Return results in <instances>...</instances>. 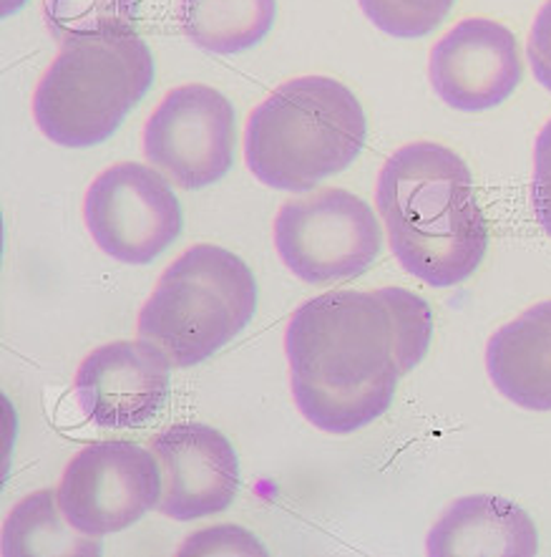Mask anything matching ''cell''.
Instances as JSON below:
<instances>
[{"label": "cell", "mask_w": 551, "mask_h": 557, "mask_svg": "<svg viewBox=\"0 0 551 557\" xmlns=\"http://www.w3.org/2000/svg\"><path fill=\"white\" fill-rule=\"evenodd\" d=\"M273 243L283 265L308 285L355 281L383 250V222L363 197L327 187L279 207Z\"/></svg>", "instance_id": "obj_6"}, {"label": "cell", "mask_w": 551, "mask_h": 557, "mask_svg": "<svg viewBox=\"0 0 551 557\" xmlns=\"http://www.w3.org/2000/svg\"><path fill=\"white\" fill-rule=\"evenodd\" d=\"M531 205L541 230L551 237V119L541 126L537 145H534Z\"/></svg>", "instance_id": "obj_20"}, {"label": "cell", "mask_w": 551, "mask_h": 557, "mask_svg": "<svg viewBox=\"0 0 551 557\" xmlns=\"http://www.w3.org/2000/svg\"><path fill=\"white\" fill-rule=\"evenodd\" d=\"M164 474L159 512L174 522L220 515L235 503L242 469L231 442L202 421H179L149 442Z\"/></svg>", "instance_id": "obj_12"}, {"label": "cell", "mask_w": 551, "mask_h": 557, "mask_svg": "<svg viewBox=\"0 0 551 557\" xmlns=\"http://www.w3.org/2000/svg\"><path fill=\"white\" fill-rule=\"evenodd\" d=\"M141 0H43V23L59 46L76 38L134 34Z\"/></svg>", "instance_id": "obj_17"}, {"label": "cell", "mask_w": 551, "mask_h": 557, "mask_svg": "<svg viewBox=\"0 0 551 557\" xmlns=\"http://www.w3.org/2000/svg\"><path fill=\"white\" fill-rule=\"evenodd\" d=\"M436 97L456 111L497 109L524 82L516 36L491 18H463L438 38L428 55Z\"/></svg>", "instance_id": "obj_10"}, {"label": "cell", "mask_w": 551, "mask_h": 557, "mask_svg": "<svg viewBox=\"0 0 551 557\" xmlns=\"http://www.w3.org/2000/svg\"><path fill=\"white\" fill-rule=\"evenodd\" d=\"M235 107L206 84L166 91L141 132L143 159L187 193L225 180L235 164Z\"/></svg>", "instance_id": "obj_9"}, {"label": "cell", "mask_w": 551, "mask_h": 557, "mask_svg": "<svg viewBox=\"0 0 551 557\" xmlns=\"http://www.w3.org/2000/svg\"><path fill=\"white\" fill-rule=\"evenodd\" d=\"M258 313L250 265L220 245H191L164 270L137 315V336L174 369H191L231 344Z\"/></svg>", "instance_id": "obj_5"}, {"label": "cell", "mask_w": 551, "mask_h": 557, "mask_svg": "<svg viewBox=\"0 0 551 557\" xmlns=\"http://www.w3.org/2000/svg\"><path fill=\"white\" fill-rule=\"evenodd\" d=\"M459 0H358L365 18L386 36L415 41L446 23Z\"/></svg>", "instance_id": "obj_18"}, {"label": "cell", "mask_w": 551, "mask_h": 557, "mask_svg": "<svg viewBox=\"0 0 551 557\" xmlns=\"http://www.w3.org/2000/svg\"><path fill=\"white\" fill-rule=\"evenodd\" d=\"M23 5H26V0H3V18H11Z\"/></svg>", "instance_id": "obj_22"}, {"label": "cell", "mask_w": 551, "mask_h": 557, "mask_svg": "<svg viewBox=\"0 0 551 557\" xmlns=\"http://www.w3.org/2000/svg\"><path fill=\"white\" fill-rule=\"evenodd\" d=\"M430 341L434 310L413 290L388 285L310 298L285 325L295 406L317 432H361L393 406Z\"/></svg>", "instance_id": "obj_1"}, {"label": "cell", "mask_w": 551, "mask_h": 557, "mask_svg": "<svg viewBox=\"0 0 551 557\" xmlns=\"http://www.w3.org/2000/svg\"><path fill=\"white\" fill-rule=\"evenodd\" d=\"M181 30L197 49L217 55L260 46L277 21V0H181Z\"/></svg>", "instance_id": "obj_16"}, {"label": "cell", "mask_w": 551, "mask_h": 557, "mask_svg": "<svg viewBox=\"0 0 551 557\" xmlns=\"http://www.w3.org/2000/svg\"><path fill=\"white\" fill-rule=\"evenodd\" d=\"M154 84V53L137 34L76 38L61 46L34 89V122L63 149L99 147Z\"/></svg>", "instance_id": "obj_4"}, {"label": "cell", "mask_w": 551, "mask_h": 557, "mask_svg": "<svg viewBox=\"0 0 551 557\" xmlns=\"http://www.w3.org/2000/svg\"><path fill=\"white\" fill-rule=\"evenodd\" d=\"M539 530L524 507L497 495H468L443 509L426 537L430 557H534Z\"/></svg>", "instance_id": "obj_13"}, {"label": "cell", "mask_w": 551, "mask_h": 557, "mask_svg": "<svg viewBox=\"0 0 551 557\" xmlns=\"http://www.w3.org/2000/svg\"><path fill=\"white\" fill-rule=\"evenodd\" d=\"M179 557H222V555H239V557H267L270 550L252 535L250 530L239 524H212L206 530L191 532L184 537L177 550Z\"/></svg>", "instance_id": "obj_19"}, {"label": "cell", "mask_w": 551, "mask_h": 557, "mask_svg": "<svg viewBox=\"0 0 551 557\" xmlns=\"http://www.w3.org/2000/svg\"><path fill=\"white\" fill-rule=\"evenodd\" d=\"M486 373L518 409L551 411V300L493 331L486 344Z\"/></svg>", "instance_id": "obj_14"}, {"label": "cell", "mask_w": 551, "mask_h": 557, "mask_svg": "<svg viewBox=\"0 0 551 557\" xmlns=\"http://www.w3.org/2000/svg\"><path fill=\"white\" fill-rule=\"evenodd\" d=\"M365 141V109L346 84L321 74L298 76L250 111L245 164L265 187L305 195L346 172Z\"/></svg>", "instance_id": "obj_3"}, {"label": "cell", "mask_w": 551, "mask_h": 557, "mask_svg": "<svg viewBox=\"0 0 551 557\" xmlns=\"http://www.w3.org/2000/svg\"><path fill=\"white\" fill-rule=\"evenodd\" d=\"M375 210L405 273L456 288L489 252V220L466 159L438 141L398 147L378 172Z\"/></svg>", "instance_id": "obj_2"}, {"label": "cell", "mask_w": 551, "mask_h": 557, "mask_svg": "<svg viewBox=\"0 0 551 557\" xmlns=\"http://www.w3.org/2000/svg\"><path fill=\"white\" fill-rule=\"evenodd\" d=\"M172 361L143 338L111 341L78 363V409L101 429H141L170 399Z\"/></svg>", "instance_id": "obj_11"}, {"label": "cell", "mask_w": 551, "mask_h": 557, "mask_svg": "<svg viewBox=\"0 0 551 557\" xmlns=\"http://www.w3.org/2000/svg\"><path fill=\"white\" fill-rule=\"evenodd\" d=\"M162 465L151 447L103 440L84 447L63 469L55 497L66 520L86 537L124 532L159 509Z\"/></svg>", "instance_id": "obj_8"}, {"label": "cell", "mask_w": 551, "mask_h": 557, "mask_svg": "<svg viewBox=\"0 0 551 557\" xmlns=\"http://www.w3.org/2000/svg\"><path fill=\"white\" fill-rule=\"evenodd\" d=\"M3 557H99L101 543L86 537L66 520L55 490L23 497L3 520Z\"/></svg>", "instance_id": "obj_15"}, {"label": "cell", "mask_w": 551, "mask_h": 557, "mask_svg": "<svg viewBox=\"0 0 551 557\" xmlns=\"http://www.w3.org/2000/svg\"><path fill=\"white\" fill-rule=\"evenodd\" d=\"M82 212L96 248L132 268L162 258L184 230V210L172 182L141 162H116L96 174Z\"/></svg>", "instance_id": "obj_7"}, {"label": "cell", "mask_w": 551, "mask_h": 557, "mask_svg": "<svg viewBox=\"0 0 551 557\" xmlns=\"http://www.w3.org/2000/svg\"><path fill=\"white\" fill-rule=\"evenodd\" d=\"M531 74L551 94V0L539 8L531 23L529 44H526Z\"/></svg>", "instance_id": "obj_21"}]
</instances>
